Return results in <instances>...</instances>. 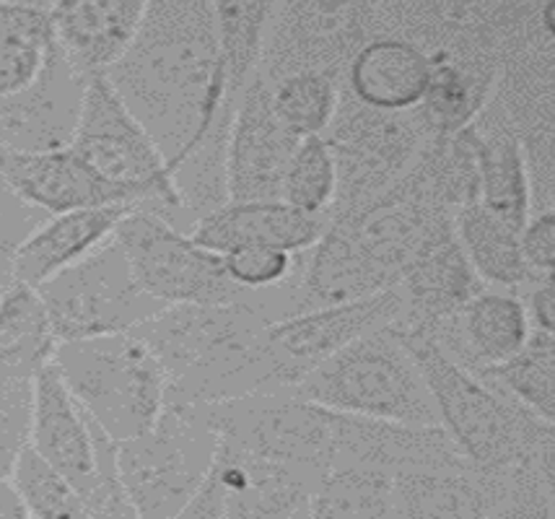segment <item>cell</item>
I'll list each match as a JSON object with an SVG mask.
<instances>
[{
    "instance_id": "43",
    "label": "cell",
    "mask_w": 555,
    "mask_h": 519,
    "mask_svg": "<svg viewBox=\"0 0 555 519\" xmlns=\"http://www.w3.org/2000/svg\"><path fill=\"white\" fill-rule=\"evenodd\" d=\"M0 519H29L24 498L13 485L11 476L0 478Z\"/></svg>"
},
{
    "instance_id": "23",
    "label": "cell",
    "mask_w": 555,
    "mask_h": 519,
    "mask_svg": "<svg viewBox=\"0 0 555 519\" xmlns=\"http://www.w3.org/2000/svg\"><path fill=\"white\" fill-rule=\"evenodd\" d=\"M149 0H55L50 9L57 48L83 78L107 74L141 29Z\"/></svg>"
},
{
    "instance_id": "28",
    "label": "cell",
    "mask_w": 555,
    "mask_h": 519,
    "mask_svg": "<svg viewBox=\"0 0 555 519\" xmlns=\"http://www.w3.org/2000/svg\"><path fill=\"white\" fill-rule=\"evenodd\" d=\"M392 517L495 519L491 470L470 463L413 468L392 476Z\"/></svg>"
},
{
    "instance_id": "14",
    "label": "cell",
    "mask_w": 555,
    "mask_h": 519,
    "mask_svg": "<svg viewBox=\"0 0 555 519\" xmlns=\"http://www.w3.org/2000/svg\"><path fill=\"white\" fill-rule=\"evenodd\" d=\"M320 478L260 457L218 433L214 463L180 517L190 519H301L309 517Z\"/></svg>"
},
{
    "instance_id": "6",
    "label": "cell",
    "mask_w": 555,
    "mask_h": 519,
    "mask_svg": "<svg viewBox=\"0 0 555 519\" xmlns=\"http://www.w3.org/2000/svg\"><path fill=\"white\" fill-rule=\"evenodd\" d=\"M216 450L210 403L167 398L149 431L117 442V470L135 517H180L206 478Z\"/></svg>"
},
{
    "instance_id": "33",
    "label": "cell",
    "mask_w": 555,
    "mask_h": 519,
    "mask_svg": "<svg viewBox=\"0 0 555 519\" xmlns=\"http://www.w3.org/2000/svg\"><path fill=\"white\" fill-rule=\"evenodd\" d=\"M312 519L392 517V472L366 465H330L312 491Z\"/></svg>"
},
{
    "instance_id": "35",
    "label": "cell",
    "mask_w": 555,
    "mask_h": 519,
    "mask_svg": "<svg viewBox=\"0 0 555 519\" xmlns=\"http://www.w3.org/2000/svg\"><path fill=\"white\" fill-rule=\"evenodd\" d=\"M270 104L296 138L325 135L340 104V78L325 70H299L268 83Z\"/></svg>"
},
{
    "instance_id": "39",
    "label": "cell",
    "mask_w": 555,
    "mask_h": 519,
    "mask_svg": "<svg viewBox=\"0 0 555 519\" xmlns=\"http://www.w3.org/2000/svg\"><path fill=\"white\" fill-rule=\"evenodd\" d=\"M35 374L0 366V478L11 476L13 463L29 439Z\"/></svg>"
},
{
    "instance_id": "26",
    "label": "cell",
    "mask_w": 555,
    "mask_h": 519,
    "mask_svg": "<svg viewBox=\"0 0 555 519\" xmlns=\"http://www.w3.org/2000/svg\"><path fill=\"white\" fill-rule=\"evenodd\" d=\"M431 61L411 39L376 35L350 57L340 91L366 107L405 112L418 107L426 91Z\"/></svg>"
},
{
    "instance_id": "44",
    "label": "cell",
    "mask_w": 555,
    "mask_h": 519,
    "mask_svg": "<svg viewBox=\"0 0 555 519\" xmlns=\"http://www.w3.org/2000/svg\"><path fill=\"white\" fill-rule=\"evenodd\" d=\"M0 3H11V5H31V9H44L50 11L55 0H0Z\"/></svg>"
},
{
    "instance_id": "30",
    "label": "cell",
    "mask_w": 555,
    "mask_h": 519,
    "mask_svg": "<svg viewBox=\"0 0 555 519\" xmlns=\"http://www.w3.org/2000/svg\"><path fill=\"white\" fill-rule=\"evenodd\" d=\"M454 232H457L460 245L465 247L475 273L488 286L519 291L538 278H547V275L534 273L521 258L517 229L495 219L480 203H470L454 213Z\"/></svg>"
},
{
    "instance_id": "7",
    "label": "cell",
    "mask_w": 555,
    "mask_h": 519,
    "mask_svg": "<svg viewBox=\"0 0 555 519\" xmlns=\"http://www.w3.org/2000/svg\"><path fill=\"white\" fill-rule=\"evenodd\" d=\"M26 442L76 485L91 519L135 517L117 470V442L73 398L55 359L44 361L31 382Z\"/></svg>"
},
{
    "instance_id": "22",
    "label": "cell",
    "mask_w": 555,
    "mask_h": 519,
    "mask_svg": "<svg viewBox=\"0 0 555 519\" xmlns=\"http://www.w3.org/2000/svg\"><path fill=\"white\" fill-rule=\"evenodd\" d=\"M421 327L470 372L506 361L530 338V320L519 294L488 286L454 314Z\"/></svg>"
},
{
    "instance_id": "24",
    "label": "cell",
    "mask_w": 555,
    "mask_h": 519,
    "mask_svg": "<svg viewBox=\"0 0 555 519\" xmlns=\"http://www.w3.org/2000/svg\"><path fill=\"white\" fill-rule=\"evenodd\" d=\"M467 130L478 161V203L521 232L532 213V185L517 130L493 96Z\"/></svg>"
},
{
    "instance_id": "20",
    "label": "cell",
    "mask_w": 555,
    "mask_h": 519,
    "mask_svg": "<svg viewBox=\"0 0 555 519\" xmlns=\"http://www.w3.org/2000/svg\"><path fill=\"white\" fill-rule=\"evenodd\" d=\"M0 182L29 206L42 208L44 213L109 206V203L143 206L130 190L99 177L70 146L55 151L0 146Z\"/></svg>"
},
{
    "instance_id": "40",
    "label": "cell",
    "mask_w": 555,
    "mask_h": 519,
    "mask_svg": "<svg viewBox=\"0 0 555 519\" xmlns=\"http://www.w3.org/2000/svg\"><path fill=\"white\" fill-rule=\"evenodd\" d=\"M48 216L50 213H44L42 208L29 206L0 182V294L16 281V252L22 242Z\"/></svg>"
},
{
    "instance_id": "4",
    "label": "cell",
    "mask_w": 555,
    "mask_h": 519,
    "mask_svg": "<svg viewBox=\"0 0 555 519\" xmlns=\"http://www.w3.org/2000/svg\"><path fill=\"white\" fill-rule=\"evenodd\" d=\"M291 392L353 416L439 424L431 390L402 343L398 320L340 348Z\"/></svg>"
},
{
    "instance_id": "10",
    "label": "cell",
    "mask_w": 555,
    "mask_h": 519,
    "mask_svg": "<svg viewBox=\"0 0 555 519\" xmlns=\"http://www.w3.org/2000/svg\"><path fill=\"white\" fill-rule=\"evenodd\" d=\"M120 245L138 286L158 304H227L257 299L229 278L223 255L197 245L154 208L138 206L117 223Z\"/></svg>"
},
{
    "instance_id": "15",
    "label": "cell",
    "mask_w": 555,
    "mask_h": 519,
    "mask_svg": "<svg viewBox=\"0 0 555 519\" xmlns=\"http://www.w3.org/2000/svg\"><path fill=\"white\" fill-rule=\"evenodd\" d=\"M221 437L320 478L333 463V411L291 390L210 403Z\"/></svg>"
},
{
    "instance_id": "2",
    "label": "cell",
    "mask_w": 555,
    "mask_h": 519,
    "mask_svg": "<svg viewBox=\"0 0 555 519\" xmlns=\"http://www.w3.org/2000/svg\"><path fill=\"white\" fill-rule=\"evenodd\" d=\"M268 294L227 304H167L141 325L138 338L167 372V398L221 403L275 392L266 353L273 322Z\"/></svg>"
},
{
    "instance_id": "29",
    "label": "cell",
    "mask_w": 555,
    "mask_h": 519,
    "mask_svg": "<svg viewBox=\"0 0 555 519\" xmlns=\"http://www.w3.org/2000/svg\"><path fill=\"white\" fill-rule=\"evenodd\" d=\"M426 55L431 61V74L415 109L434 135H452L467 128L493 96L499 65L449 52Z\"/></svg>"
},
{
    "instance_id": "3",
    "label": "cell",
    "mask_w": 555,
    "mask_h": 519,
    "mask_svg": "<svg viewBox=\"0 0 555 519\" xmlns=\"http://www.w3.org/2000/svg\"><path fill=\"white\" fill-rule=\"evenodd\" d=\"M402 343L431 390L439 426L475 468H508L555 459V420L521 405L517 398L457 364L421 325L398 320Z\"/></svg>"
},
{
    "instance_id": "31",
    "label": "cell",
    "mask_w": 555,
    "mask_h": 519,
    "mask_svg": "<svg viewBox=\"0 0 555 519\" xmlns=\"http://www.w3.org/2000/svg\"><path fill=\"white\" fill-rule=\"evenodd\" d=\"M52 48L50 11L0 3V100L35 83Z\"/></svg>"
},
{
    "instance_id": "36",
    "label": "cell",
    "mask_w": 555,
    "mask_h": 519,
    "mask_svg": "<svg viewBox=\"0 0 555 519\" xmlns=\"http://www.w3.org/2000/svg\"><path fill=\"white\" fill-rule=\"evenodd\" d=\"M11 481L35 519H91L81 494L61 470H55L26 442L11 468Z\"/></svg>"
},
{
    "instance_id": "18",
    "label": "cell",
    "mask_w": 555,
    "mask_h": 519,
    "mask_svg": "<svg viewBox=\"0 0 555 519\" xmlns=\"http://www.w3.org/2000/svg\"><path fill=\"white\" fill-rule=\"evenodd\" d=\"M86 78L52 48L35 83L0 100V146L55 151L70 146L81 112Z\"/></svg>"
},
{
    "instance_id": "11",
    "label": "cell",
    "mask_w": 555,
    "mask_h": 519,
    "mask_svg": "<svg viewBox=\"0 0 555 519\" xmlns=\"http://www.w3.org/2000/svg\"><path fill=\"white\" fill-rule=\"evenodd\" d=\"M322 138L338 167V193L330 208V213H338L379 198L392 187L413 167L434 133L415 107L374 109L340 91L338 112Z\"/></svg>"
},
{
    "instance_id": "37",
    "label": "cell",
    "mask_w": 555,
    "mask_h": 519,
    "mask_svg": "<svg viewBox=\"0 0 555 519\" xmlns=\"http://www.w3.org/2000/svg\"><path fill=\"white\" fill-rule=\"evenodd\" d=\"M338 193V167L322 135L301 138L283 174L281 200L309 216L330 213Z\"/></svg>"
},
{
    "instance_id": "17",
    "label": "cell",
    "mask_w": 555,
    "mask_h": 519,
    "mask_svg": "<svg viewBox=\"0 0 555 519\" xmlns=\"http://www.w3.org/2000/svg\"><path fill=\"white\" fill-rule=\"evenodd\" d=\"M301 138L278 120L262 76L249 78L231 109L227 135L229 200H281L286 167Z\"/></svg>"
},
{
    "instance_id": "1",
    "label": "cell",
    "mask_w": 555,
    "mask_h": 519,
    "mask_svg": "<svg viewBox=\"0 0 555 519\" xmlns=\"http://www.w3.org/2000/svg\"><path fill=\"white\" fill-rule=\"evenodd\" d=\"M107 76L175 172L234 107L223 87L216 0H149L133 44Z\"/></svg>"
},
{
    "instance_id": "32",
    "label": "cell",
    "mask_w": 555,
    "mask_h": 519,
    "mask_svg": "<svg viewBox=\"0 0 555 519\" xmlns=\"http://www.w3.org/2000/svg\"><path fill=\"white\" fill-rule=\"evenodd\" d=\"M48 312L37 288L22 281L0 294V366L35 374L55 353Z\"/></svg>"
},
{
    "instance_id": "5",
    "label": "cell",
    "mask_w": 555,
    "mask_h": 519,
    "mask_svg": "<svg viewBox=\"0 0 555 519\" xmlns=\"http://www.w3.org/2000/svg\"><path fill=\"white\" fill-rule=\"evenodd\" d=\"M52 359L73 398L115 442L149 431L167 403V372L133 330L65 340Z\"/></svg>"
},
{
    "instance_id": "12",
    "label": "cell",
    "mask_w": 555,
    "mask_h": 519,
    "mask_svg": "<svg viewBox=\"0 0 555 519\" xmlns=\"http://www.w3.org/2000/svg\"><path fill=\"white\" fill-rule=\"evenodd\" d=\"M57 343L128 333L164 304L138 286L115 239L37 286Z\"/></svg>"
},
{
    "instance_id": "41",
    "label": "cell",
    "mask_w": 555,
    "mask_h": 519,
    "mask_svg": "<svg viewBox=\"0 0 555 519\" xmlns=\"http://www.w3.org/2000/svg\"><path fill=\"white\" fill-rule=\"evenodd\" d=\"M521 258L534 273L553 275L555 271V213L553 208L532 210L519 232Z\"/></svg>"
},
{
    "instance_id": "13",
    "label": "cell",
    "mask_w": 555,
    "mask_h": 519,
    "mask_svg": "<svg viewBox=\"0 0 555 519\" xmlns=\"http://www.w3.org/2000/svg\"><path fill=\"white\" fill-rule=\"evenodd\" d=\"M379 0H281L262 37L257 76L266 81L325 70L343 78L350 57L379 35Z\"/></svg>"
},
{
    "instance_id": "16",
    "label": "cell",
    "mask_w": 555,
    "mask_h": 519,
    "mask_svg": "<svg viewBox=\"0 0 555 519\" xmlns=\"http://www.w3.org/2000/svg\"><path fill=\"white\" fill-rule=\"evenodd\" d=\"M402 314H405V304H402L398 286H389L369 297L314 307V310L268 322L266 353L273 387L294 390L309 372L338 353L340 348L376 327L402 320Z\"/></svg>"
},
{
    "instance_id": "42",
    "label": "cell",
    "mask_w": 555,
    "mask_h": 519,
    "mask_svg": "<svg viewBox=\"0 0 555 519\" xmlns=\"http://www.w3.org/2000/svg\"><path fill=\"white\" fill-rule=\"evenodd\" d=\"M553 275L538 278L534 284L519 288V299L527 310L530 330L534 333H555V301H553Z\"/></svg>"
},
{
    "instance_id": "21",
    "label": "cell",
    "mask_w": 555,
    "mask_h": 519,
    "mask_svg": "<svg viewBox=\"0 0 555 519\" xmlns=\"http://www.w3.org/2000/svg\"><path fill=\"white\" fill-rule=\"evenodd\" d=\"M395 286L405 304L402 322L428 325L457 312L488 284L460 245L454 216H444L415 249Z\"/></svg>"
},
{
    "instance_id": "27",
    "label": "cell",
    "mask_w": 555,
    "mask_h": 519,
    "mask_svg": "<svg viewBox=\"0 0 555 519\" xmlns=\"http://www.w3.org/2000/svg\"><path fill=\"white\" fill-rule=\"evenodd\" d=\"M133 203H109V206L73 208L63 213H50L22 242L16 252V281L39 286L55 273L94 252L99 245L115 234Z\"/></svg>"
},
{
    "instance_id": "9",
    "label": "cell",
    "mask_w": 555,
    "mask_h": 519,
    "mask_svg": "<svg viewBox=\"0 0 555 519\" xmlns=\"http://www.w3.org/2000/svg\"><path fill=\"white\" fill-rule=\"evenodd\" d=\"M70 148L112 185L130 190L145 208L180 226V198L169 161L154 135L125 104L107 74L86 78Z\"/></svg>"
},
{
    "instance_id": "19",
    "label": "cell",
    "mask_w": 555,
    "mask_h": 519,
    "mask_svg": "<svg viewBox=\"0 0 555 519\" xmlns=\"http://www.w3.org/2000/svg\"><path fill=\"white\" fill-rule=\"evenodd\" d=\"M467 463L439 424H400L333 411V463L387 472Z\"/></svg>"
},
{
    "instance_id": "8",
    "label": "cell",
    "mask_w": 555,
    "mask_h": 519,
    "mask_svg": "<svg viewBox=\"0 0 555 519\" xmlns=\"http://www.w3.org/2000/svg\"><path fill=\"white\" fill-rule=\"evenodd\" d=\"M555 0H379V35L411 39L423 52H449L501 65L517 44L553 35Z\"/></svg>"
},
{
    "instance_id": "34",
    "label": "cell",
    "mask_w": 555,
    "mask_h": 519,
    "mask_svg": "<svg viewBox=\"0 0 555 519\" xmlns=\"http://www.w3.org/2000/svg\"><path fill=\"white\" fill-rule=\"evenodd\" d=\"M521 405L555 420V333L530 330L527 343L499 364L475 369Z\"/></svg>"
},
{
    "instance_id": "38",
    "label": "cell",
    "mask_w": 555,
    "mask_h": 519,
    "mask_svg": "<svg viewBox=\"0 0 555 519\" xmlns=\"http://www.w3.org/2000/svg\"><path fill=\"white\" fill-rule=\"evenodd\" d=\"M304 252L270 245H244L223 252L229 278L247 294H268L296 284L301 275Z\"/></svg>"
},
{
    "instance_id": "25",
    "label": "cell",
    "mask_w": 555,
    "mask_h": 519,
    "mask_svg": "<svg viewBox=\"0 0 555 519\" xmlns=\"http://www.w3.org/2000/svg\"><path fill=\"white\" fill-rule=\"evenodd\" d=\"M325 216H309L283 200H229L201 216L190 236L197 245L229 252L244 245H270L291 252H307L325 232Z\"/></svg>"
}]
</instances>
